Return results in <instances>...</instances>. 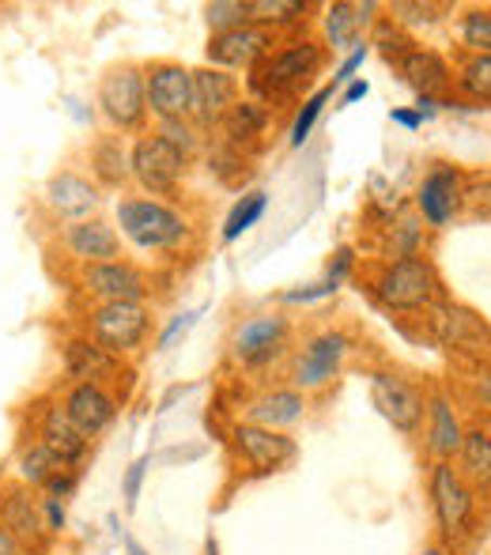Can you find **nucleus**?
<instances>
[{
	"instance_id": "nucleus-1",
	"label": "nucleus",
	"mask_w": 491,
	"mask_h": 555,
	"mask_svg": "<svg viewBox=\"0 0 491 555\" xmlns=\"http://www.w3.org/2000/svg\"><path fill=\"white\" fill-rule=\"evenodd\" d=\"M118 223L125 238L137 242L140 249H170L185 238L182 216L155 205V201H125L118 205Z\"/></svg>"
},
{
	"instance_id": "nucleus-2",
	"label": "nucleus",
	"mask_w": 491,
	"mask_h": 555,
	"mask_svg": "<svg viewBox=\"0 0 491 555\" xmlns=\"http://www.w3.org/2000/svg\"><path fill=\"white\" fill-rule=\"evenodd\" d=\"M132 175L140 178V185L152 193H170L178 185L185 170V152L175 147L170 140L163 137H147L132 147V159H129Z\"/></svg>"
},
{
	"instance_id": "nucleus-3",
	"label": "nucleus",
	"mask_w": 491,
	"mask_h": 555,
	"mask_svg": "<svg viewBox=\"0 0 491 555\" xmlns=\"http://www.w3.org/2000/svg\"><path fill=\"white\" fill-rule=\"evenodd\" d=\"M431 503L439 514V526L447 537H462L473 521V491L465 488V480L454 473V465L439 461L431 468Z\"/></svg>"
},
{
	"instance_id": "nucleus-4",
	"label": "nucleus",
	"mask_w": 491,
	"mask_h": 555,
	"mask_svg": "<svg viewBox=\"0 0 491 555\" xmlns=\"http://www.w3.org/2000/svg\"><path fill=\"white\" fill-rule=\"evenodd\" d=\"M382 299L393 310H424L435 299V272L419 257H401L382 276Z\"/></svg>"
},
{
	"instance_id": "nucleus-5",
	"label": "nucleus",
	"mask_w": 491,
	"mask_h": 555,
	"mask_svg": "<svg viewBox=\"0 0 491 555\" xmlns=\"http://www.w3.org/2000/svg\"><path fill=\"white\" fill-rule=\"evenodd\" d=\"M371 397H374V409H378L397 431H404V435L419 431V424H424V397L412 386H404L393 374H371Z\"/></svg>"
},
{
	"instance_id": "nucleus-6",
	"label": "nucleus",
	"mask_w": 491,
	"mask_h": 555,
	"mask_svg": "<svg viewBox=\"0 0 491 555\" xmlns=\"http://www.w3.org/2000/svg\"><path fill=\"white\" fill-rule=\"evenodd\" d=\"M91 330L106 351H129L147 333V310L140 302H106L91 318Z\"/></svg>"
},
{
	"instance_id": "nucleus-7",
	"label": "nucleus",
	"mask_w": 491,
	"mask_h": 555,
	"mask_svg": "<svg viewBox=\"0 0 491 555\" xmlns=\"http://www.w3.org/2000/svg\"><path fill=\"white\" fill-rule=\"evenodd\" d=\"M435 333L447 348L462 351V356L484 359L491 356V330L484 325V318H477L465 307H439L431 318Z\"/></svg>"
},
{
	"instance_id": "nucleus-8",
	"label": "nucleus",
	"mask_w": 491,
	"mask_h": 555,
	"mask_svg": "<svg viewBox=\"0 0 491 555\" xmlns=\"http://www.w3.org/2000/svg\"><path fill=\"white\" fill-rule=\"evenodd\" d=\"M190 83H193V73H185L182 65L152 68V80L144 83V95H147L152 114L159 117L163 125L182 121V117L190 114Z\"/></svg>"
},
{
	"instance_id": "nucleus-9",
	"label": "nucleus",
	"mask_w": 491,
	"mask_h": 555,
	"mask_svg": "<svg viewBox=\"0 0 491 555\" xmlns=\"http://www.w3.org/2000/svg\"><path fill=\"white\" fill-rule=\"evenodd\" d=\"M99 103H103V111L114 125L132 129L147 111L144 80H140L137 68H118V73L106 76L103 88H99Z\"/></svg>"
},
{
	"instance_id": "nucleus-10",
	"label": "nucleus",
	"mask_w": 491,
	"mask_h": 555,
	"mask_svg": "<svg viewBox=\"0 0 491 555\" xmlns=\"http://www.w3.org/2000/svg\"><path fill=\"white\" fill-rule=\"evenodd\" d=\"M235 446L246 465L257 468V473H276V468H284L287 461H295V453H299L287 435L269 431V427H257V424H238Z\"/></svg>"
},
{
	"instance_id": "nucleus-11",
	"label": "nucleus",
	"mask_w": 491,
	"mask_h": 555,
	"mask_svg": "<svg viewBox=\"0 0 491 555\" xmlns=\"http://www.w3.org/2000/svg\"><path fill=\"white\" fill-rule=\"evenodd\" d=\"M0 529H4L12 541H20L23 548H38L46 541V518H42V503H35L30 491H8L0 499Z\"/></svg>"
},
{
	"instance_id": "nucleus-12",
	"label": "nucleus",
	"mask_w": 491,
	"mask_h": 555,
	"mask_svg": "<svg viewBox=\"0 0 491 555\" xmlns=\"http://www.w3.org/2000/svg\"><path fill=\"white\" fill-rule=\"evenodd\" d=\"M348 351V340L340 333H322L314 336V340L307 344V351H302L299 366H295V382H299L302 389H318L325 386V382L337 374L340 359H345Z\"/></svg>"
},
{
	"instance_id": "nucleus-13",
	"label": "nucleus",
	"mask_w": 491,
	"mask_h": 555,
	"mask_svg": "<svg viewBox=\"0 0 491 555\" xmlns=\"http://www.w3.org/2000/svg\"><path fill=\"white\" fill-rule=\"evenodd\" d=\"M264 50H269V30L254 27V23H243V27L216 35L212 46H208V57L228 68H249L257 57H264Z\"/></svg>"
},
{
	"instance_id": "nucleus-14",
	"label": "nucleus",
	"mask_w": 491,
	"mask_h": 555,
	"mask_svg": "<svg viewBox=\"0 0 491 555\" xmlns=\"http://www.w3.org/2000/svg\"><path fill=\"white\" fill-rule=\"evenodd\" d=\"M231 99H235V80H231V76L212 73V68H201V73H193L190 114L197 117V121L212 125V121H220V117H228Z\"/></svg>"
},
{
	"instance_id": "nucleus-15",
	"label": "nucleus",
	"mask_w": 491,
	"mask_h": 555,
	"mask_svg": "<svg viewBox=\"0 0 491 555\" xmlns=\"http://www.w3.org/2000/svg\"><path fill=\"white\" fill-rule=\"evenodd\" d=\"M318 61H322V50H318L314 42H299V46H292V50L276 53V57H269V65L261 68V80L257 83H261L264 91H287L299 80H307L318 68Z\"/></svg>"
},
{
	"instance_id": "nucleus-16",
	"label": "nucleus",
	"mask_w": 491,
	"mask_h": 555,
	"mask_svg": "<svg viewBox=\"0 0 491 555\" xmlns=\"http://www.w3.org/2000/svg\"><path fill=\"white\" fill-rule=\"evenodd\" d=\"M462 205V175L454 167H439L424 178L419 185V212L427 216L435 227L450 223Z\"/></svg>"
},
{
	"instance_id": "nucleus-17",
	"label": "nucleus",
	"mask_w": 491,
	"mask_h": 555,
	"mask_svg": "<svg viewBox=\"0 0 491 555\" xmlns=\"http://www.w3.org/2000/svg\"><path fill=\"white\" fill-rule=\"evenodd\" d=\"M65 412H68V420H73V424L91 439V435H99V431H106V427H111V420H114V412H118V409H114L111 393H106L103 386L80 382V386L68 393Z\"/></svg>"
},
{
	"instance_id": "nucleus-18",
	"label": "nucleus",
	"mask_w": 491,
	"mask_h": 555,
	"mask_svg": "<svg viewBox=\"0 0 491 555\" xmlns=\"http://www.w3.org/2000/svg\"><path fill=\"white\" fill-rule=\"evenodd\" d=\"M38 442H42L46 450H50L53 457H57L61 465H68V468H73L76 461L88 453V435H83L80 427L68 420L65 404H53V409L42 416V439H38Z\"/></svg>"
},
{
	"instance_id": "nucleus-19",
	"label": "nucleus",
	"mask_w": 491,
	"mask_h": 555,
	"mask_svg": "<svg viewBox=\"0 0 491 555\" xmlns=\"http://www.w3.org/2000/svg\"><path fill=\"white\" fill-rule=\"evenodd\" d=\"M284 333H287L284 318H254V322H246L235 336V356L254 366L264 363V359L276 356Z\"/></svg>"
},
{
	"instance_id": "nucleus-20",
	"label": "nucleus",
	"mask_w": 491,
	"mask_h": 555,
	"mask_svg": "<svg viewBox=\"0 0 491 555\" xmlns=\"http://www.w3.org/2000/svg\"><path fill=\"white\" fill-rule=\"evenodd\" d=\"M88 287L95 295H103L106 302H137L140 295H144V280H140V272L129 269V264H121V261L91 264Z\"/></svg>"
},
{
	"instance_id": "nucleus-21",
	"label": "nucleus",
	"mask_w": 491,
	"mask_h": 555,
	"mask_svg": "<svg viewBox=\"0 0 491 555\" xmlns=\"http://www.w3.org/2000/svg\"><path fill=\"white\" fill-rule=\"evenodd\" d=\"M401 76L419 91V99H431L435 91H442V88H447V80H450L442 57H439V53H431V50H409V53H404V57H401Z\"/></svg>"
},
{
	"instance_id": "nucleus-22",
	"label": "nucleus",
	"mask_w": 491,
	"mask_h": 555,
	"mask_svg": "<svg viewBox=\"0 0 491 555\" xmlns=\"http://www.w3.org/2000/svg\"><path fill=\"white\" fill-rule=\"evenodd\" d=\"M68 246L76 249V257L111 264L114 257H118V234L106 223H76L73 231H68Z\"/></svg>"
},
{
	"instance_id": "nucleus-23",
	"label": "nucleus",
	"mask_w": 491,
	"mask_h": 555,
	"mask_svg": "<svg viewBox=\"0 0 491 555\" xmlns=\"http://www.w3.org/2000/svg\"><path fill=\"white\" fill-rule=\"evenodd\" d=\"M65 366H68V374H73V378L99 386V378L114 374V356L106 348H99V344L73 340V344H68V351H65Z\"/></svg>"
},
{
	"instance_id": "nucleus-24",
	"label": "nucleus",
	"mask_w": 491,
	"mask_h": 555,
	"mask_svg": "<svg viewBox=\"0 0 491 555\" xmlns=\"http://www.w3.org/2000/svg\"><path fill=\"white\" fill-rule=\"evenodd\" d=\"M50 201L53 208H57L61 216H68V220H80V216H88L91 208H95V190H91L83 178L76 175H61L50 182Z\"/></svg>"
},
{
	"instance_id": "nucleus-25",
	"label": "nucleus",
	"mask_w": 491,
	"mask_h": 555,
	"mask_svg": "<svg viewBox=\"0 0 491 555\" xmlns=\"http://www.w3.org/2000/svg\"><path fill=\"white\" fill-rule=\"evenodd\" d=\"M302 397L295 393V389H280V393H269V397H261L257 401V409H254V420H257V427H287V424H295V420L302 416Z\"/></svg>"
},
{
	"instance_id": "nucleus-26",
	"label": "nucleus",
	"mask_w": 491,
	"mask_h": 555,
	"mask_svg": "<svg viewBox=\"0 0 491 555\" xmlns=\"http://www.w3.org/2000/svg\"><path fill=\"white\" fill-rule=\"evenodd\" d=\"M462 424H457L454 409H450L447 397H435L431 401V450L439 457H450V453L462 450Z\"/></svg>"
},
{
	"instance_id": "nucleus-27",
	"label": "nucleus",
	"mask_w": 491,
	"mask_h": 555,
	"mask_svg": "<svg viewBox=\"0 0 491 555\" xmlns=\"http://www.w3.org/2000/svg\"><path fill=\"white\" fill-rule=\"evenodd\" d=\"M462 465L465 476L477 480L480 488H491V435L473 431L462 439Z\"/></svg>"
},
{
	"instance_id": "nucleus-28",
	"label": "nucleus",
	"mask_w": 491,
	"mask_h": 555,
	"mask_svg": "<svg viewBox=\"0 0 491 555\" xmlns=\"http://www.w3.org/2000/svg\"><path fill=\"white\" fill-rule=\"evenodd\" d=\"M367 12H374V4H333L325 15V30H330L333 46H352L356 27L367 20Z\"/></svg>"
},
{
	"instance_id": "nucleus-29",
	"label": "nucleus",
	"mask_w": 491,
	"mask_h": 555,
	"mask_svg": "<svg viewBox=\"0 0 491 555\" xmlns=\"http://www.w3.org/2000/svg\"><path fill=\"white\" fill-rule=\"evenodd\" d=\"M68 465H61L57 457H53L50 450H46L42 442H35L27 453L20 457V473H23V480L27 483H35V488H46V483L53 480L57 473H65Z\"/></svg>"
},
{
	"instance_id": "nucleus-30",
	"label": "nucleus",
	"mask_w": 491,
	"mask_h": 555,
	"mask_svg": "<svg viewBox=\"0 0 491 555\" xmlns=\"http://www.w3.org/2000/svg\"><path fill=\"white\" fill-rule=\"evenodd\" d=\"M264 205H269V197H264L261 190H257V193H246V197L238 201L235 208H231L228 223H223V242H235L238 234L249 231V227H254L257 220H261Z\"/></svg>"
},
{
	"instance_id": "nucleus-31",
	"label": "nucleus",
	"mask_w": 491,
	"mask_h": 555,
	"mask_svg": "<svg viewBox=\"0 0 491 555\" xmlns=\"http://www.w3.org/2000/svg\"><path fill=\"white\" fill-rule=\"evenodd\" d=\"M307 12V4L299 0H249L246 4V20L254 23H287V20H299Z\"/></svg>"
},
{
	"instance_id": "nucleus-32",
	"label": "nucleus",
	"mask_w": 491,
	"mask_h": 555,
	"mask_svg": "<svg viewBox=\"0 0 491 555\" xmlns=\"http://www.w3.org/2000/svg\"><path fill=\"white\" fill-rule=\"evenodd\" d=\"M462 91L477 99V103H491V53H477L462 68Z\"/></svg>"
},
{
	"instance_id": "nucleus-33",
	"label": "nucleus",
	"mask_w": 491,
	"mask_h": 555,
	"mask_svg": "<svg viewBox=\"0 0 491 555\" xmlns=\"http://www.w3.org/2000/svg\"><path fill=\"white\" fill-rule=\"evenodd\" d=\"M261 125H264V111L257 103H238V106H231V111H228V132L235 140L257 137V132H261Z\"/></svg>"
},
{
	"instance_id": "nucleus-34",
	"label": "nucleus",
	"mask_w": 491,
	"mask_h": 555,
	"mask_svg": "<svg viewBox=\"0 0 491 555\" xmlns=\"http://www.w3.org/2000/svg\"><path fill=\"white\" fill-rule=\"evenodd\" d=\"M333 99V88H322L318 95H310L307 103H302V111L299 117H295V129H292V144L295 147H302V140L310 137V129H314V121H318V114H322V106Z\"/></svg>"
},
{
	"instance_id": "nucleus-35",
	"label": "nucleus",
	"mask_w": 491,
	"mask_h": 555,
	"mask_svg": "<svg viewBox=\"0 0 491 555\" xmlns=\"http://www.w3.org/2000/svg\"><path fill=\"white\" fill-rule=\"evenodd\" d=\"M462 38L465 46H473L477 53H491V12H469L462 20Z\"/></svg>"
},
{
	"instance_id": "nucleus-36",
	"label": "nucleus",
	"mask_w": 491,
	"mask_h": 555,
	"mask_svg": "<svg viewBox=\"0 0 491 555\" xmlns=\"http://www.w3.org/2000/svg\"><path fill=\"white\" fill-rule=\"evenodd\" d=\"M208 23H212L216 30H235L246 23V0H216V4H208Z\"/></svg>"
},
{
	"instance_id": "nucleus-37",
	"label": "nucleus",
	"mask_w": 491,
	"mask_h": 555,
	"mask_svg": "<svg viewBox=\"0 0 491 555\" xmlns=\"http://www.w3.org/2000/svg\"><path fill=\"white\" fill-rule=\"evenodd\" d=\"M393 12H397V20H404V23H431V20H439L435 12H442V4L435 8V4H409V0H397Z\"/></svg>"
},
{
	"instance_id": "nucleus-38",
	"label": "nucleus",
	"mask_w": 491,
	"mask_h": 555,
	"mask_svg": "<svg viewBox=\"0 0 491 555\" xmlns=\"http://www.w3.org/2000/svg\"><path fill=\"white\" fill-rule=\"evenodd\" d=\"M42 518H46V529H50V533H61V529H65V503L53 499V495H46L42 499Z\"/></svg>"
},
{
	"instance_id": "nucleus-39",
	"label": "nucleus",
	"mask_w": 491,
	"mask_h": 555,
	"mask_svg": "<svg viewBox=\"0 0 491 555\" xmlns=\"http://www.w3.org/2000/svg\"><path fill=\"white\" fill-rule=\"evenodd\" d=\"M147 473V457H140L137 465L129 468V476H125V503L137 506V495H140V480H144Z\"/></svg>"
},
{
	"instance_id": "nucleus-40",
	"label": "nucleus",
	"mask_w": 491,
	"mask_h": 555,
	"mask_svg": "<svg viewBox=\"0 0 491 555\" xmlns=\"http://www.w3.org/2000/svg\"><path fill=\"white\" fill-rule=\"evenodd\" d=\"M363 57H367V46H360V50L352 53V57L345 61V65L337 68V76H333V83H352L356 80V73L363 68Z\"/></svg>"
},
{
	"instance_id": "nucleus-41",
	"label": "nucleus",
	"mask_w": 491,
	"mask_h": 555,
	"mask_svg": "<svg viewBox=\"0 0 491 555\" xmlns=\"http://www.w3.org/2000/svg\"><path fill=\"white\" fill-rule=\"evenodd\" d=\"M193 318H197V314H182V318H175V322H170V330L159 336V348H167V344L175 340L178 333H185V330H190V325H193Z\"/></svg>"
},
{
	"instance_id": "nucleus-42",
	"label": "nucleus",
	"mask_w": 491,
	"mask_h": 555,
	"mask_svg": "<svg viewBox=\"0 0 491 555\" xmlns=\"http://www.w3.org/2000/svg\"><path fill=\"white\" fill-rule=\"evenodd\" d=\"M367 80H352L348 83V91H345V106H352V103H360V99H367Z\"/></svg>"
},
{
	"instance_id": "nucleus-43",
	"label": "nucleus",
	"mask_w": 491,
	"mask_h": 555,
	"mask_svg": "<svg viewBox=\"0 0 491 555\" xmlns=\"http://www.w3.org/2000/svg\"><path fill=\"white\" fill-rule=\"evenodd\" d=\"M0 555H30V552L23 548L20 541H12V537H8L4 529H0Z\"/></svg>"
},
{
	"instance_id": "nucleus-44",
	"label": "nucleus",
	"mask_w": 491,
	"mask_h": 555,
	"mask_svg": "<svg viewBox=\"0 0 491 555\" xmlns=\"http://www.w3.org/2000/svg\"><path fill=\"white\" fill-rule=\"evenodd\" d=\"M393 121H397V125H404V129H419V121H424V117H419V114H409V111H393Z\"/></svg>"
},
{
	"instance_id": "nucleus-45",
	"label": "nucleus",
	"mask_w": 491,
	"mask_h": 555,
	"mask_svg": "<svg viewBox=\"0 0 491 555\" xmlns=\"http://www.w3.org/2000/svg\"><path fill=\"white\" fill-rule=\"evenodd\" d=\"M480 393H484V401H491V378L484 382V389H480Z\"/></svg>"
},
{
	"instance_id": "nucleus-46",
	"label": "nucleus",
	"mask_w": 491,
	"mask_h": 555,
	"mask_svg": "<svg viewBox=\"0 0 491 555\" xmlns=\"http://www.w3.org/2000/svg\"><path fill=\"white\" fill-rule=\"evenodd\" d=\"M424 555H447V552H442V548H427Z\"/></svg>"
}]
</instances>
